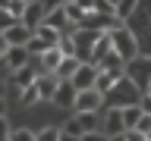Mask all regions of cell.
I'll list each match as a JSON object with an SVG mask.
<instances>
[{"label":"cell","instance_id":"cell-6","mask_svg":"<svg viewBox=\"0 0 151 141\" xmlns=\"http://www.w3.org/2000/svg\"><path fill=\"white\" fill-rule=\"evenodd\" d=\"M98 72H101V69H98L91 60H85V63L79 66V72H76L69 82H73L79 91H85V88H94V85H98Z\"/></svg>","mask_w":151,"mask_h":141},{"label":"cell","instance_id":"cell-24","mask_svg":"<svg viewBox=\"0 0 151 141\" xmlns=\"http://www.w3.org/2000/svg\"><path fill=\"white\" fill-rule=\"evenodd\" d=\"M110 141H126V132L123 135H110Z\"/></svg>","mask_w":151,"mask_h":141},{"label":"cell","instance_id":"cell-26","mask_svg":"<svg viewBox=\"0 0 151 141\" xmlns=\"http://www.w3.org/2000/svg\"><path fill=\"white\" fill-rule=\"evenodd\" d=\"M110 3H113V6H116V3H120V0H110Z\"/></svg>","mask_w":151,"mask_h":141},{"label":"cell","instance_id":"cell-12","mask_svg":"<svg viewBox=\"0 0 151 141\" xmlns=\"http://www.w3.org/2000/svg\"><path fill=\"white\" fill-rule=\"evenodd\" d=\"M32 0H3V16L16 19V22H22V16H25V9Z\"/></svg>","mask_w":151,"mask_h":141},{"label":"cell","instance_id":"cell-1","mask_svg":"<svg viewBox=\"0 0 151 141\" xmlns=\"http://www.w3.org/2000/svg\"><path fill=\"white\" fill-rule=\"evenodd\" d=\"M110 31V41H113V50L129 63V60H135L139 56V41L132 38V31L129 28H120V25H113V28H107Z\"/></svg>","mask_w":151,"mask_h":141},{"label":"cell","instance_id":"cell-15","mask_svg":"<svg viewBox=\"0 0 151 141\" xmlns=\"http://www.w3.org/2000/svg\"><path fill=\"white\" fill-rule=\"evenodd\" d=\"M60 138H63V129H57V125L38 129V141H60Z\"/></svg>","mask_w":151,"mask_h":141},{"label":"cell","instance_id":"cell-27","mask_svg":"<svg viewBox=\"0 0 151 141\" xmlns=\"http://www.w3.org/2000/svg\"><path fill=\"white\" fill-rule=\"evenodd\" d=\"M3 141H13V138H3Z\"/></svg>","mask_w":151,"mask_h":141},{"label":"cell","instance_id":"cell-3","mask_svg":"<svg viewBox=\"0 0 151 141\" xmlns=\"http://www.w3.org/2000/svg\"><path fill=\"white\" fill-rule=\"evenodd\" d=\"M104 97H107V94L98 91V88H85V91H79V97H76L73 113H98L104 107Z\"/></svg>","mask_w":151,"mask_h":141},{"label":"cell","instance_id":"cell-4","mask_svg":"<svg viewBox=\"0 0 151 141\" xmlns=\"http://www.w3.org/2000/svg\"><path fill=\"white\" fill-rule=\"evenodd\" d=\"M32 28L25 25V22H9L6 28H3V47H25L28 41H32Z\"/></svg>","mask_w":151,"mask_h":141},{"label":"cell","instance_id":"cell-5","mask_svg":"<svg viewBox=\"0 0 151 141\" xmlns=\"http://www.w3.org/2000/svg\"><path fill=\"white\" fill-rule=\"evenodd\" d=\"M32 53H28V47H3V69L6 72H19L22 66H28Z\"/></svg>","mask_w":151,"mask_h":141},{"label":"cell","instance_id":"cell-13","mask_svg":"<svg viewBox=\"0 0 151 141\" xmlns=\"http://www.w3.org/2000/svg\"><path fill=\"white\" fill-rule=\"evenodd\" d=\"M13 75H16V88H19V91H25L28 85L38 82V75L32 72V66H22V69H19V72H13Z\"/></svg>","mask_w":151,"mask_h":141},{"label":"cell","instance_id":"cell-11","mask_svg":"<svg viewBox=\"0 0 151 141\" xmlns=\"http://www.w3.org/2000/svg\"><path fill=\"white\" fill-rule=\"evenodd\" d=\"M82 63L85 60H79V56H63V63H60V69H57V78H60V82H69V78L79 72Z\"/></svg>","mask_w":151,"mask_h":141},{"label":"cell","instance_id":"cell-17","mask_svg":"<svg viewBox=\"0 0 151 141\" xmlns=\"http://www.w3.org/2000/svg\"><path fill=\"white\" fill-rule=\"evenodd\" d=\"M22 103H44V100H41V91H38V82L28 85L25 91H22Z\"/></svg>","mask_w":151,"mask_h":141},{"label":"cell","instance_id":"cell-25","mask_svg":"<svg viewBox=\"0 0 151 141\" xmlns=\"http://www.w3.org/2000/svg\"><path fill=\"white\" fill-rule=\"evenodd\" d=\"M145 94H151V78H148V82H145Z\"/></svg>","mask_w":151,"mask_h":141},{"label":"cell","instance_id":"cell-21","mask_svg":"<svg viewBox=\"0 0 151 141\" xmlns=\"http://www.w3.org/2000/svg\"><path fill=\"white\" fill-rule=\"evenodd\" d=\"M82 141H110V135H107L104 129H98V132H91V135H85Z\"/></svg>","mask_w":151,"mask_h":141},{"label":"cell","instance_id":"cell-8","mask_svg":"<svg viewBox=\"0 0 151 141\" xmlns=\"http://www.w3.org/2000/svg\"><path fill=\"white\" fill-rule=\"evenodd\" d=\"M76 97H79V88H76L73 82H60V88H57V94H54V103L63 107V110H73Z\"/></svg>","mask_w":151,"mask_h":141},{"label":"cell","instance_id":"cell-10","mask_svg":"<svg viewBox=\"0 0 151 141\" xmlns=\"http://www.w3.org/2000/svg\"><path fill=\"white\" fill-rule=\"evenodd\" d=\"M63 50H60V47H50V50H47V53H41L38 56V63H41V72H57V69H60V63H63Z\"/></svg>","mask_w":151,"mask_h":141},{"label":"cell","instance_id":"cell-20","mask_svg":"<svg viewBox=\"0 0 151 141\" xmlns=\"http://www.w3.org/2000/svg\"><path fill=\"white\" fill-rule=\"evenodd\" d=\"M126 141H148V135L142 129H126Z\"/></svg>","mask_w":151,"mask_h":141},{"label":"cell","instance_id":"cell-14","mask_svg":"<svg viewBox=\"0 0 151 141\" xmlns=\"http://www.w3.org/2000/svg\"><path fill=\"white\" fill-rule=\"evenodd\" d=\"M25 47H28V53H32V56H41V53H47L54 44H50V41H44L41 35H32V41H28Z\"/></svg>","mask_w":151,"mask_h":141},{"label":"cell","instance_id":"cell-23","mask_svg":"<svg viewBox=\"0 0 151 141\" xmlns=\"http://www.w3.org/2000/svg\"><path fill=\"white\" fill-rule=\"evenodd\" d=\"M60 141H82V138H76V135H66V132H63V138H60Z\"/></svg>","mask_w":151,"mask_h":141},{"label":"cell","instance_id":"cell-18","mask_svg":"<svg viewBox=\"0 0 151 141\" xmlns=\"http://www.w3.org/2000/svg\"><path fill=\"white\" fill-rule=\"evenodd\" d=\"M13 141H38V132H28V129H13L9 135Z\"/></svg>","mask_w":151,"mask_h":141},{"label":"cell","instance_id":"cell-7","mask_svg":"<svg viewBox=\"0 0 151 141\" xmlns=\"http://www.w3.org/2000/svg\"><path fill=\"white\" fill-rule=\"evenodd\" d=\"M47 13H50V9H47L41 0H32V3H28V9H25V16H22V22H25L32 31H38V25H44Z\"/></svg>","mask_w":151,"mask_h":141},{"label":"cell","instance_id":"cell-16","mask_svg":"<svg viewBox=\"0 0 151 141\" xmlns=\"http://www.w3.org/2000/svg\"><path fill=\"white\" fill-rule=\"evenodd\" d=\"M135 6H139V0H120L116 3V19H129L135 13Z\"/></svg>","mask_w":151,"mask_h":141},{"label":"cell","instance_id":"cell-2","mask_svg":"<svg viewBox=\"0 0 151 141\" xmlns=\"http://www.w3.org/2000/svg\"><path fill=\"white\" fill-rule=\"evenodd\" d=\"M101 129V119H98V113H73V119L63 125L66 135H76V138H85V135H91V132Z\"/></svg>","mask_w":151,"mask_h":141},{"label":"cell","instance_id":"cell-9","mask_svg":"<svg viewBox=\"0 0 151 141\" xmlns=\"http://www.w3.org/2000/svg\"><path fill=\"white\" fill-rule=\"evenodd\" d=\"M101 129L107 132V135H123L126 132V122H123V107H110L107 110V116H104Z\"/></svg>","mask_w":151,"mask_h":141},{"label":"cell","instance_id":"cell-19","mask_svg":"<svg viewBox=\"0 0 151 141\" xmlns=\"http://www.w3.org/2000/svg\"><path fill=\"white\" fill-rule=\"evenodd\" d=\"M76 6L82 9L85 16H91V13H98V0H73Z\"/></svg>","mask_w":151,"mask_h":141},{"label":"cell","instance_id":"cell-22","mask_svg":"<svg viewBox=\"0 0 151 141\" xmlns=\"http://www.w3.org/2000/svg\"><path fill=\"white\" fill-rule=\"evenodd\" d=\"M142 110H145V113H151V94H142Z\"/></svg>","mask_w":151,"mask_h":141}]
</instances>
